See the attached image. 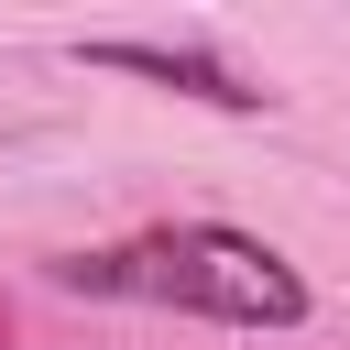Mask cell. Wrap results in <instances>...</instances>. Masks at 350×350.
Here are the masks:
<instances>
[{"instance_id":"6da1fadb","label":"cell","mask_w":350,"mask_h":350,"mask_svg":"<svg viewBox=\"0 0 350 350\" xmlns=\"http://www.w3.org/2000/svg\"><path fill=\"white\" fill-rule=\"evenodd\" d=\"M55 284L77 295H142V306H186V317H219V328H295L306 317V273L230 230V219H186V230H142L120 252H66Z\"/></svg>"},{"instance_id":"7a4b0ae2","label":"cell","mask_w":350,"mask_h":350,"mask_svg":"<svg viewBox=\"0 0 350 350\" xmlns=\"http://www.w3.org/2000/svg\"><path fill=\"white\" fill-rule=\"evenodd\" d=\"M77 66H109V77L175 88V98H197V109H230V120H262V109H273V88H262V77H241V66H230V55H208V44H153V33H88V44H77Z\"/></svg>"}]
</instances>
